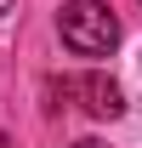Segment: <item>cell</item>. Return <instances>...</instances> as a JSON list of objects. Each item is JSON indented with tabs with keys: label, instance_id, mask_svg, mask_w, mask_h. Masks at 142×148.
Wrapping results in <instances>:
<instances>
[{
	"label": "cell",
	"instance_id": "obj_3",
	"mask_svg": "<svg viewBox=\"0 0 142 148\" xmlns=\"http://www.w3.org/2000/svg\"><path fill=\"white\" fill-rule=\"evenodd\" d=\"M68 148H108V143H97V137H80V143H68Z\"/></svg>",
	"mask_w": 142,
	"mask_h": 148
},
{
	"label": "cell",
	"instance_id": "obj_4",
	"mask_svg": "<svg viewBox=\"0 0 142 148\" xmlns=\"http://www.w3.org/2000/svg\"><path fill=\"white\" fill-rule=\"evenodd\" d=\"M6 12H12V0H0V17H6Z\"/></svg>",
	"mask_w": 142,
	"mask_h": 148
},
{
	"label": "cell",
	"instance_id": "obj_1",
	"mask_svg": "<svg viewBox=\"0 0 142 148\" xmlns=\"http://www.w3.org/2000/svg\"><path fill=\"white\" fill-rule=\"evenodd\" d=\"M57 34L74 57H108L119 46V17L108 12V0H63Z\"/></svg>",
	"mask_w": 142,
	"mask_h": 148
},
{
	"label": "cell",
	"instance_id": "obj_5",
	"mask_svg": "<svg viewBox=\"0 0 142 148\" xmlns=\"http://www.w3.org/2000/svg\"><path fill=\"white\" fill-rule=\"evenodd\" d=\"M0 148H12V137H0Z\"/></svg>",
	"mask_w": 142,
	"mask_h": 148
},
{
	"label": "cell",
	"instance_id": "obj_2",
	"mask_svg": "<svg viewBox=\"0 0 142 148\" xmlns=\"http://www.w3.org/2000/svg\"><path fill=\"white\" fill-rule=\"evenodd\" d=\"M74 97H80V108H85L91 120H119L125 114V91L108 80V74H85V80L74 86Z\"/></svg>",
	"mask_w": 142,
	"mask_h": 148
}]
</instances>
